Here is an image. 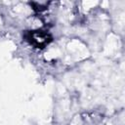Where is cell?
Segmentation results:
<instances>
[{
	"mask_svg": "<svg viewBox=\"0 0 125 125\" xmlns=\"http://www.w3.org/2000/svg\"><path fill=\"white\" fill-rule=\"evenodd\" d=\"M26 40L36 48L43 49L52 41V36L42 30H30L25 34Z\"/></svg>",
	"mask_w": 125,
	"mask_h": 125,
	"instance_id": "obj_1",
	"label": "cell"
}]
</instances>
